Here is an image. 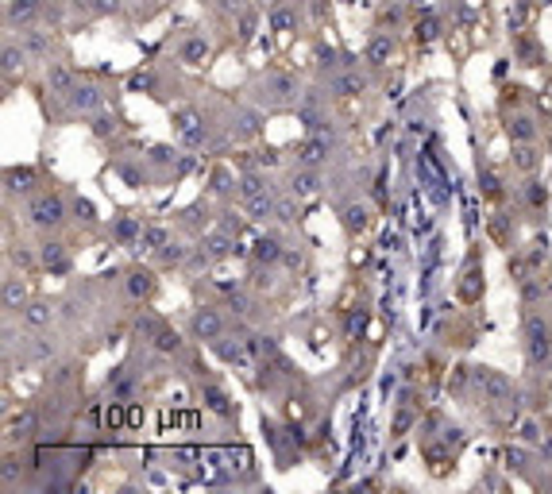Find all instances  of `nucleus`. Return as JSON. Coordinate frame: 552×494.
<instances>
[{"label":"nucleus","mask_w":552,"mask_h":494,"mask_svg":"<svg viewBox=\"0 0 552 494\" xmlns=\"http://www.w3.org/2000/svg\"><path fill=\"white\" fill-rule=\"evenodd\" d=\"M525 356L533 367H545L552 359V325H545L541 317L525 320Z\"/></svg>","instance_id":"1"},{"label":"nucleus","mask_w":552,"mask_h":494,"mask_svg":"<svg viewBox=\"0 0 552 494\" xmlns=\"http://www.w3.org/2000/svg\"><path fill=\"white\" fill-rule=\"evenodd\" d=\"M28 217H31V224H39V228H59L66 220V205H62L59 193H39L35 201L28 205Z\"/></svg>","instance_id":"2"},{"label":"nucleus","mask_w":552,"mask_h":494,"mask_svg":"<svg viewBox=\"0 0 552 494\" xmlns=\"http://www.w3.org/2000/svg\"><path fill=\"white\" fill-rule=\"evenodd\" d=\"M174 131L182 135V143L186 147H205V124H201V116H197L193 109H178L174 112Z\"/></svg>","instance_id":"3"},{"label":"nucleus","mask_w":552,"mask_h":494,"mask_svg":"<svg viewBox=\"0 0 552 494\" xmlns=\"http://www.w3.org/2000/svg\"><path fill=\"white\" fill-rule=\"evenodd\" d=\"M189 332H193L197 340H220V336H224V320H220L217 309H197L193 317H189Z\"/></svg>","instance_id":"4"},{"label":"nucleus","mask_w":552,"mask_h":494,"mask_svg":"<svg viewBox=\"0 0 552 494\" xmlns=\"http://www.w3.org/2000/svg\"><path fill=\"white\" fill-rule=\"evenodd\" d=\"M212 344H217V351H220V359H224V363H232V367H240V370H251L255 367V359H251V351H247V348H251V344H247V340H224V336H220V340H212Z\"/></svg>","instance_id":"5"},{"label":"nucleus","mask_w":552,"mask_h":494,"mask_svg":"<svg viewBox=\"0 0 552 494\" xmlns=\"http://www.w3.org/2000/svg\"><path fill=\"white\" fill-rule=\"evenodd\" d=\"M328 135H320V131H313L306 143L298 147V162L301 167H320V162H328Z\"/></svg>","instance_id":"6"},{"label":"nucleus","mask_w":552,"mask_h":494,"mask_svg":"<svg viewBox=\"0 0 552 494\" xmlns=\"http://www.w3.org/2000/svg\"><path fill=\"white\" fill-rule=\"evenodd\" d=\"M201 398H205V406H209L217 417H224V421H236V417H240V409L232 406V398H228V394L220 390V386H212V382H209V386L201 390Z\"/></svg>","instance_id":"7"},{"label":"nucleus","mask_w":552,"mask_h":494,"mask_svg":"<svg viewBox=\"0 0 552 494\" xmlns=\"http://www.w3.org/2000/svg\"><path fill=\"white\" fill-rule=\"evenodd\" d=\"M66 101H70L73 112H97V109L104 104V93H101L97 85H78L70 97H66Z\"/></svg>","instance_id":"8"},{"label":"nucleus","mask_w":552,"mask_h":494,"mask_svg":"<svg viewBox=\"0 0 552 494\" xmlns=\"http://www.w3.org/2000/svg\"><path fill=\"white\" fill-rule=\"evenodd\" d=\"M47 89H51V93H59V97H70L73 89H78V81H73V70H70V66H62V62L47 66Z\"/></svg>","instance_id":"9"},{"label":"nucleus","mask_w":552,"mask_h":494,"mask_svg":"<svg viewBox=\"0 0 552 494\" xmlns=\"http://www.w3.org/2000/svg\"><path fill=\"white\" fill-rule=\"evenodd\" d=\"M475 382L487 390V398H494V402H506L510 398V382L498 375V370H491V367H479L475 370Z\"/></svg>","instance_id":"10"},{"label":"nucleus","mask_w":552,"mask_h":494,"mask_svg":"<svg viewBox=\"0 0 552 494\" xmlns=\"http://www.w3.org/2000/svg\"><path fill=\"white\" fill-rule=\"evenodd\" d=\"M39 263H43L47 270H54V275H66V270H70V255H66V247L54 243V240L39 247Z\"/></svg>","instance_id":"11"},{"label":"nucleus","mask_w":552,"mask_h":494,"mask_svg":"<svg viewBox=\"0 0 552 494\" xmlns=\"http://www.w3.org/2000/svg\"><path fill=\"white\" fill-rule=\"evenodd\" d=\"M4 189L8 193H31V189H35V170L31 167H8Z\"/></svg>","instance_id":"12"},{"label":"nucleus","mask_w":552,"mask_h":494,"mask_svg":"<svg viewBox=\"0 0 552 494\" xmlns=\"http://www.w3.org/2000/svg\"><path fill=\"white\" fill-rule=\"evenodd\" d=\"M35 12H39V0H8L4 20H8V28H16V23H28Z\"/></svg>","instance_id":"13"},{"label":"nucleus","mask_w":552,"mask_h":494,"mask_svg":"<svg viewBox=\"0 0 552 494\" xmlns=\"http://www.w3.org/2000/svg\"><path fill=\"white\" fill-rule=\"evenodd\" d=\"M167 243H170V232H167L162 224H151V228H143V236H139L136 251H162Z\"/></svg>","instance_id":"14"},{"label":"nucleus","mask_w":552,"mask_h":494,"mask_svg":"<svg viewBox=\"0 0 552 494\" xmlns=\"http://www.w3.org/2000/svg\"><path fill=\"white\" fill-rule=\"evenodd\" d=\"M390 54H394V39L390 35H375L367 43V62L371 66H386V62H390Z\"/></svg>","instance_id":"15"},{"label":"nucleus","mask_w":552,"mask_h":494,"mask_svg":"<svg viewBox=\"0 0 552 494\" xmlns=\"http://www.w3.org/2000/svg\"><path fill=\"white\" fill-rule=\"evenodd\" d=\"M205 54H209V39H205V35H189L182 43V62L186 66H201Z\"/></svg>","instance_id":"16"},{"label":"nucleus","mask_w":552,"mask_h":494,"mask_svg":"<svg viewBox=\"0 0 552 494\" xmlns=\"http://www.w3.org/2000/svg\"><path fill=\"white\" fill-rule=\"evenodd\" d=\"M128 294L131 298H151L155 294V275L151 270H131L128 275Z\"/></svg>","instance_id":"17"},{"label":"nucleus","mask_w":552,"mask_h":494,"mask_svg":"<svg viewBox=\"0 0 552 494\" xmlns=\"http://www.w3.org/2000/svg\"><path fill=\"white\" fill-rule=\"evenodd\" d=\"M23 301H28V286L20 278H4V309L16 313V309H23Z\"/></svg>","instance_id":"18"},{"label":"nucleus","mask_w":552,"mask_h":494,"mask_svg":"<svg viewBox=\"0 0 552 494\" xmlns=\"http://www.w3.org/2000/svg\"><path fill=\"white\" fill-rule=\"evenodd\" d=\"M255 263H278V259H282V243H278L275 240V236H263V240H255Z\"/></svg>","instance_id":"19"},{"label":"nucleus","mask_w":552,"mask_h":494,"mask_svg":"<svg viewBox=\"0 0 552 494\" xmlns=\"http://www.w3.org/2000/svg\"><path fill=\"white\" fill-rule=\"evenodd\" d=\"M112 236H116L120 243H131V247H136V243H139V236H143V224H139L136 217H120V220H116V228H112Z\"/></svg>","instance_id":"20"},{"label":"nucleus","mask_w":552,"mask_h":494,"mask_svg":"<svg viewBox=\"0 0 552 494\" xmlns=\"http://www.w3.org/2000/svg\"><path fill=\"white\" fill-rule=\"evenodd\" d=\"M236 186H240V197H244V201H251V197H263V193H267V178H263L259 170H247V174H244Z\"/></svg>","instance_id":"21"},{"label":"nucleus","mask_w":552,"mask_h":494,"mask_svg":"<svg viewBox=\"0 0 552 494\" xmlns=\"http://www.w3.org/2000/svg\"><path fill=\"white\" fill-rule=\"evenodd\" d=\"M364 89H367V78H364V73H356V70H348V73L336 78V93H344V97H359Z\"/></svg>","instance_id":"22"},{"label":"nucleus","mask_w":552,"mask_h":494,"mask_svg":"<svg viewBox=\"0 0 552 494\" xmlns=\"http://www.w3.org/2000/svg\"><path fill=\"white\" fill-rule=\"evenodd\" d=\"M367 224H371L367 205H348V209H344V228H348V232H364Z\"/></svg>","instance_id":"23"},{"label":"nucleus","mask_w":552,"mask_h":494,"mask_svg":"<svg viewBox=\"0 0 552 494\" xmlns=\"http://www.w3.org/2000/svg\"><path fill=\"white\" fill-rule=\"evenodd\" d=\"M510 139H517V143H529L533 135H537V124H533V116H514L506 124Z\"/></svg>","instance_id":"24"},{"label":"nucleus","mask_w":552,"mask_h":494,"mask_svg":"<svg viewBox=\"0 0 552 494\" xmlns=\"http://www.w3.org/2000/svg\"><path fill=\"white\" fill-rule=\"evenodd\" d=\"M155 348H159L162 356H178V351H182V336H178L174 328H159V332H155Z\"/></svg>","instance_id":"25"},{"label":"nucleus","mask_w":552,"mask_h":494,"mask_svg":"<svg viewBox=\"0 0 552 494\" xmlns=\"http://www.w3.org/2000/svg\"><path fill=\"white\" fill-rule=\"evenodd\" d=\"M290 189H294V197H309V193H317V189H320V178L313 174V170H301V174H294Z\"/></svg>","instance_id":"26"},{"label":"nucleus","mask_w":552,"mask_h":494,"mask_svg":"<svg viewBox=\"0 0 552 494\" xmlns=\"http://www.w3.org/2000/svg\"><path fill=\"white\" fill-rule=\"evenodd\" d=\"M294 23H298V16H294L290 4H278L270 12V31H294Z\"/></svg>","instance_id":"27"},{"label":"nucleus","mask_w":552,"mask_h":494,"mask_svg":"<svg viewBox=\"0 0 552 494\" xmlns=\"http://www.w3.org/2000/svg\"><path fill=\"white\" fill-rule=\"evenodd\" d=\"M247 205V212H251V220H267L270 217V212H275V197H270V193H263V197H251V201H244Z\"/></svg>","instance_id":"28"},{"label":"nucleus","mask_w":552,"mask_h":494,"mask_svg":"<svg viewBox=\"0 0 552 494\" xmlns=\"http://www.w3.org/2000/svg\"><path fill=\"white\" fill-rule=\"evenodd\" d=\"M514 167L525 170V174H529V170H537V151H533L529 143H517L514 147Z\"/></svg>","instance_id":"29"},{"label":"nucleus","mask_w":552,"mask_h":494,"mask_svg":"<svg viewBox=\"0 0 552 494\" xmlns=\"http://www.w3.org/2000/svg\"><path fill=\"white\" fill-rule=\"evenodd\" d=\"M270 93H275V104H282L286 97L294 93V78H286V73H275V78H270Z\"/></svg>","instance_id":"30"},{"label":"nucleus","mask_w":552,"mask_h":494,"mask_svg":"<svg viewBox=\"0 0 552 494\" xmlns=\"http://www.w3.org/2000/svg\"><path fill=\"white\" fill-rule=\"evenodd\" d=\"M112 131H116V116H112V112H97V120H93V135H112Z\"/></svg>","instance_id":"31"},{"label":"nucleus","mask_w":552,"mask_h":494,"mask_svg":"<svg viewBox=\"0 0 552 494\" xmlns=\"http://www.w3.org/2000/svg\"><path fill=\"white\" fill-rule=\"evenodd\" d=\"M344 328H348L352 340H356V336H364V332H367V313H364V309L348 313V325H344Z\"/></svg>","instance_id":"32"},{"label":"nucleus","mask_w":552,"mask_h":494,"mask_svg":"<svg viewBox=\"0 0 552 494\" xmlns=\"http://www.w3.org/2000/svg\"><path fill=\"white\" fill-rule=\"evenodd\" d=\"M159 259L167 263V267H178V263H186V247H178V243H167L159 251Z\"/></svg>","instance_id":"33"},{"label":"nucleus","mask_w":552,"mask_h":494,"mask_svg":"<svg viewBox=\"0 0 552 494\" xmlns=\"http://www.w3.org/2000/svg\"><path fill=\"white\" fill-rule=\"evenodd\" d=\"M20 66H23V51H16V47L8 43V47H4V73L12 78V73L20 70Z\"/></svg>","instance_id":"34"},{"label":"nucleus","mask_w":552,"mask_h":494,"mask_svg":"<svg viewBox=\"0 0 552 494\" xmlns=\"http://www.w3.org/2000/svg\"><path fill=\"white\" fill-rule=\"evenodd\" d=\"M525 197H529V205H537V209H541V205L548 201V189L541 182H525Z\"/></svg>","instance_id":"35"},{"label":"nucleus","mask_w":552,"mask_h":494,"mask_svg":"<svg viewBox=\"0 0 552 494\" xmlns=\"http://www.w3.org/2000/svg\"><path fill=\"white\" fill-rule=\"evenodd\" d=\"M275 217L282 220V224H294V220H298V209H294V201H278V205H275Z\"/></svg>","instance_id":"36"},{"label":"nucleus","mask_w":552,"mask_h":494,"mask_svg":"<svg viewBox=\"0 0 552 494\" xmlns=\"http://www.w3.org/2000/svg\"><path fill=\"white\" fill-rule=\"evenodd\" d=\"M23 317H28V325H47L51 309H47V306H28V313H23Z\"/></svg>","instance_id":"37"},{"label":"nucleus","mask_w":552,"mask_h":494,"mask_svg":"<svg viewBox=\"0 0 552 494\" xmlns=\"http://www.w3.org/2000/svg\"><path fill=\"white\" fill-rule=\"evenodd\" d=\"M436 31H440V23H436L433 16H429V20H425L421 28H417V39H421V43H433V39H436Z\"/></svg>","instance_id":"38"},{"label":"nucleus","mask_w":552,"mask_h":494,"mask_svg":"<svg viewBox=\"0 0 552 494\" xmlns=\"http://www.w3.org/2000/svg\"><path fill=\"white\" fill-rule=\"evenodd\" d=\"M128 85H131V89H151V85H155V78H151V73H143V70H136Z\"/></svg>","instance_id":"39"},{"label":"nucleus","mask_w":552,"mask_h":494,"mask_svg":"<svg viewBox=\"0 0 552 494\" xmlns=\"http://www.w3.org/2000/svg\"><path fill=\"white\" fill-rule=\"evenodd\" d=\"M93 12H101V16H116V12H120V0H93Z\"/></svg>","instance_id":"40"},{"label":"nucleus","mask_w":552,"mask_h":494,"mask_svg":"<svg viewBox=\"0 0 552 494\" xmlns=\"http://www.w3.org/2000/svg\"><path fill=\"white\" fill-rule=\"evenodd\" d=\"M73 212H78L81 220H97V209H93V205H89V201H81V197H78V201H73Z\"/></svg>","instance_id":"41"},{"label":"nucleus","mask_w":552,"mask_h":494,"mask_svg":"<svg viewBox=\"0 0 552 494\" xmlns=\"http://www.w3.org/2000/svg\"><path fill=\"white\" fill-rule=\"evenodd\" d=\"M479 186H483V193H491V197L498 193V178H494L491 170H487V174H483V170H479Z\"/></svg>","instance_id":"42"},{"label":"nucleus","mask_w":552,"mask_h":494,"mask_svg":"<svg viewBox=\"0 0 552 494\" xmlns=\"http://www.w3.org/2000/svg\"><path fill=\"white\" fill-rule=\"evenodd\" d=\"M224 189H228V174L217 170V174H212V193H224Z\"/></svg>","instance_id":"43"},{"label":"nucleus","mask_w":552,"mask_h":494,"mask_svg":"<svg viewBox=\"0 0 552 494\" xmlns=\"http://www.w3.org/2000/svg\"><path fill=\"white\" fill-rule=\"evenodd\" d=\"M259 167H278V151H259Z\"/></svg>","instance_id":"44"},{"label":"nucleus","mask_w":552,"mask_h":494,"mask_svg":"<svg viewBox=\"0 0 552 494\" xmlns=\"http://www.w3.org/2000/svg\"><path fill=\"white\" fill-rule=\"evenodd\" d=\"M240 35H244V39L255 35V16H244V20H240Z\"/></svg>","instance_id":"45"},{"label":"nucleus","mask_w":552,"mask_h":494,"mask_svg":"<svg viewBox=\"0 0 552 494\" xmlns=\"http://www.w3.org/2000/svg\"><path fill=\"white\" fill-rule=\"evenodd\" d=\"M120 174H124V182H128V186H139V170L136 167H120Z\"/></svg>","instance_id":"46"},{"label":"nucleus","mask_w":552,"mask_h":494,"mask_svg":"<svg viewBox=\"0 0 552 494\" xmlns=\"http://www.w3.org/2000/svg\"><path fill=\"white\" fill-rule=\"evenodd\" d=\"M409 421H414V414H398V421H394V429H398V433H406V429H409Z\"/></svg>","instance_id":"47"},{"label":"nucleus","mask_w":552,"mask_h":494,"mask_svg":"<svg viewBox=\"0 0 552 494\" xmlns=\"http://www.w3.org/2000/svg\"><path fill=\"white\" fill-rule=\"evenodd\" d=\"M383 247H390V251H398V247H402V240H398V236H394V232H386V236H383Z\"/></svg>","instance_id":"48"},{"label":"nucleus","mask_w":552,"mask_h":494,"mask_svg":"<svg viewBox=\"0 0 552 494\" xmlns=\"http://www.w3.org/2000/svg\"><path fill=\"white\" fill-rule=\"evenodd\" d=\"M522 436H525V440H537V425L525 421V425H522Z\"/></svg>","instance_id":"49"},{"label":"nucleus","mask_w":552,"mask_h":494,"mask_svg":"<svg viewBox=\"0 0 552 494\" xmlns=\"http://www.w3.org/2000/svg\"><path fill=\"white\" fill-rule=\"evenodd\" d=\"M16 479V459H4V483Z\"/></svg>","instance_id":"50"},{"label":"nucleus","mask_w":552,"mask_h":494,"mask_svg":"<svg viewBox=\"0 0 552 494\" xmlns=\"http://www.w3.org/2000/svg\"><path fill=\"white\" fill-rule=\"evenodd\" d=\"M282 259H286V267H301V255L298 251H286Z\"/></svg>","instance_id":"51"},{"label":"nucleus","mask_w":552,"mask_h":494,"mask_svg":"<svg viewBox=\"0 0 552 494\" xmlns=\"http://www.w3.org/2000/svg\"><path fill=\"white\" fill-rule=\"evenodd\" d=\"M244 8V0H224V12H240Z\"/></svg>","instance_id":"52"},{"label":"nucleus","mask_w":552,"mask_h":494,"mask_svg":"<svg viewBox=\"0 0 552 494\" xmlns=\"http://www.w3.org/2000/svg\"><path fill=\"white\" fill-rule=\"evenodd\" d=\"M162 0H139V8H159Z\"/></svg>","instance_id":"53"},{"label":"nucleus","mask_w":552,"mask_h":494,"mask_svg":"<svg viewBox=\"0 0 552 494\" xmlns=\"http://www.w3.org/2000/svg\"><path fill=\"white\" fill-rule=\"evenodd\" d=\"M541 452H545V456L552 459V440H545V444H541Z\"/></svg>","instance_id":"54"},{"label":"nucleus","mask_w":552,"mask_h":494,"mask_svg":"<svg viewBox=\"0 0 552 494\" xmlns=\"http://www.w3.org/2000/svg\"><path fill=\"white\" fill-rule=\"evenodd\" d=\"M201 4H209V0H201Z\"/></svg>","instance_id":"55"}]
</instances>
